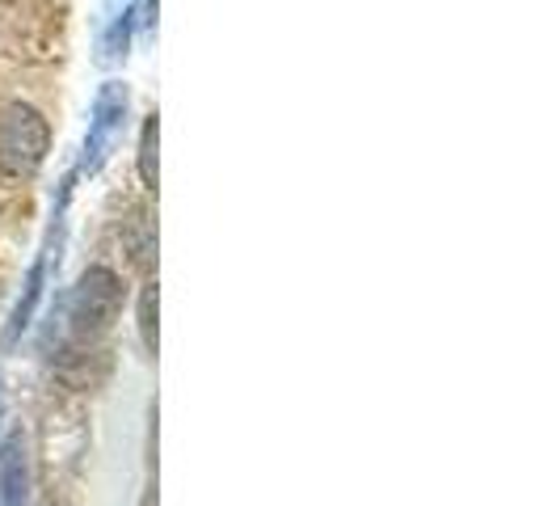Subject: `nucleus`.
I'll return each instance as SVG.
<instances>
[{"label":"nucleus","mask_w":560,"mask_h":506,"mask_svg":"<svg viewBox=\"0 0 560 506\" xmlns=\"http://www.w3.org/2000/svg\"><path fill=\"white\" fill-rule=\"evenodd\" d=\"M51 143L47 118L26 106V102H9L0 106V173L13 182H30Z\"/></svg>","instance_id":"obj_1"},{"label":"nucleus","mask_w":560,"mask_h":506,"mask_svg":"<svg viewBox=\"0 0 560 506\" xmlns=\"http://www.w3.org/2000/svg\"><path fill=\"white\" fill-rule=\"evenodd\" d=\"M68 309H72V317H68L72 321V334L81 337V342L102 337L110 330L114 317H118V309H122V283H118V275L106 271V266L84 271Z\"/></svg>","instance_id":"obj_2"},{"label":"nucleus","mask_w":560,"mask_h":506,"mask_svg":"<svg viewBox=\"0 0 560 506\" xmlns=\"http://www.w3.org/2000/svg\"><path fill=\"white\" fill-rule=\"evenodd\" d=\"M26 485H30V460H26V439L22 430H13L0 448V506H26Z\"/></svg>","instance_id":"obj_3"},{"label":"nucleus","mask_w":560,"mask_h":506,"mask_svg":"<svg viewBox=\"0 0 560 506\" xmlns=\"http://www.w3.org/2000/svg\"><path fill=\"white\" fill-rule=\"evenodd\" d=\"M140 334H143V346H148V350H156V287H143Z\"/></svg>","instance_id":"obj_4"},{"label":"nucleus","mask_w":560,"mask_h":506,"mask_svg":"<svg viewBox=\"0 0 560 506\" xmlns=\"http://www.w3.org/2000/svg\"><path fill=\"white\" fill-rule=\"evenodd\" d=\"M156 123H148L143 127V140H140V177L143 186H156Z\"/></svg>","instance_id":"obj_5"}]
</instances>
